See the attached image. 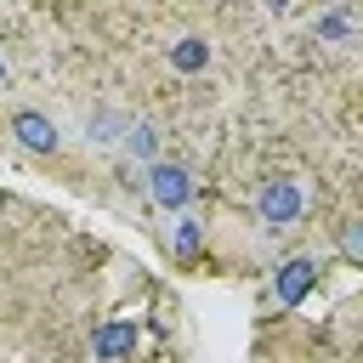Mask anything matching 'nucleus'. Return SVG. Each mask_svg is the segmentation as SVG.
I'll return each instance as SVG.
<instances>
[{
  "mask_svg": "<svg viewBox=\"0 0 363 363\" xmlns=\"http://www.w3.org/2000/svg\"><path fill=\"white\" fill-rule=\"evenodd\" d=\"M142 193H147V204H153V210H164V216L176 221V216H187V210H193L199 182H193V170H187L182 159H159V164H147Z\"/></svg>",
  "mask_w": 363,
  "mask_h": 363,
  "instance_id": "f257e3e1",
  "label": "nucleus"
},
{
  "mask_svg": "<svg viewBox=\"0 0 363 363\" xmlns=\"http://www.w3.org/2000/svg\"><path fill=\"white\" fill-rule=\"evenodd\" d=\"M301 216H306V187H301L295 176H272V182L255 187V221H261L267 233H284V227H295Z\"/></svg>",
  "mask_w": 363,
  "mask_h": 363,
  "instance_id": "f03ea898",
  "label": "nucleus"
},
{
  "mask_svg": "<svg viewBox=\"0 0 363 363\" xmlns=\"http://www.w3.org/2000/svg\"><path fill=\"white\" fill-rule=\"evenodd\" d=\"M318 278H323V255H289V261H278V272H272V306H301L312 289H318Z\"/></svg>",
  "mask_w": 363,
  "mask_h": 363,
  "instance_id": "7ed1b4c3",
  "label": "nucleus"
},
{
  "mask_svg": "<svg viewBox=\"0 0 363 363\" xmlns=\"http://www.w3.org/2000/svg\"><path fill=\"white\" fill-rule=\"evenodd\" d=\"M136 340H142L136 318H108V323H96V335H91V363H125V357L136 352Z\"/></svg>",
  "mask_w": 363,
  "mask_h": 363,
  "instance_id": "20e7f679",
  "label": "nucleus"
},
{
  "mask_svg": "<svg viewBox=\"0 0 363 363\" xmlns=\"http://www.w3.org/2000/svg\"><path fill=\"white\" fill-rule=\"evenodd\" d=\"M130 119L136 113H125V108H91L85 113V147L91 153H119V142H125V130H130Z\"/></svg>",
  "mask_w": 363,
  "mask_h": 363,
  "instance_id": "39448f33",
  "label": "nucleus"
},
{
  "mask_svg": "<svg viewBox=\"0 0 363 363\" xmlns=\"http://www.w3.org/2000/svg\"><path fill=\"white\" fill-rule=\"evenodd\" d=\"M11 136H17V147H28V153H57V147H62L57 119L40 113V108H17V113H11Z\"/></svg>",
  "mask_w": 363,
  "mask_h": 363,
  "instance_id": "423d86ee",
  "label": "nucleus"
},
{
  "mask_svg": "<svg viewBox=\"0 0 363 363\" xmlns=\"http://www.w3.org/2000/svg\"><path fill=\"white\" fill-rule=\"evenodd\" d=\"M164 250H170V261H176V267H199V261H204V227H199V216H193V210L170 221Z\"/></svg>",
  "mask_w": 363,
  "mask_h": 363,
  "instance_id": "0eeeda50",
  "label": "nucleus"
},
{
  "mask_svg": "<svg viewBox=\"0 0 363 363\" xmlns=\"http://www.w3.org/2000/svg\"><path fill=\"white\" fill-rule=\"evenodd\" d=\"M312 34H318L323 45H352V40L363 34V11H352V6H323V11L312 17Z\"/></svg>",
  "mask_w": 363,
  "mask_h": 363,
  "instance_id": "6e6552de",
  "label": "nucleus"
},
{
  "mask_svg": "<svg viewBox=\"0 0 363 363\" xmlns=\"http://www.w3.org/2000/svg\"><path fill=\"white\" fill-rule=\"evenodd\" d=\"M119 153H125V159H136L142 170H147V164H159V130H153L147 119H130V130H125Z\"/></svg>",
  "mask_w": 363,
  "mask_h": 363,
  "instance_id": "1a4fd4ad",
  "label": "nucleus"
},
{
  "mask_svg": "<svg viewBox=\"0 0 363 363\" xmlns=\"http://www.w3.org/2000/svg\"><path fill=\"white\" fill-rule=\"evenodd\" d=\"M170 68L176 74H199V68H210V40H199V34H182V40H170Z\"/></svg>",
  "mask_w": 363,
  "mask_h": 363,
  "instance_id": "9d476101",
  "label": "nucleus"
},
{
  "mask_svg": "<svg viewBox=\"0 0 363 363\" xmlns=\"http://www.w3.org/2000/svg\"><path fill=\"white\" fill-rule=\"evenodd\" d=\"M335 250H340V261H352V267H363V216H352L340 233H335Z\"/></svg>",
  "mask_w": 363,
  "mask_h": 363,
  "instance_id": "9b49d317",
  "label": "nucleus"
},
{
  "mask_svg": "<svg viewBox=\"0 0 363 363\" xmlns=\"http://www.w3.org/2000/svg\"><path fill=\"white\" fill-rule=\"evenodd\" d=\"M0 85H6V62H0Z\"/></svg>",
  "mask_w": 363,
  "mask_h": 363,
  "instance_id": "f8f14e48",
  "label": "nucleus"
}]
</instances>
